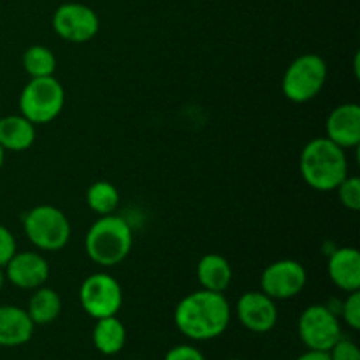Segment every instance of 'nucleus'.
Segmentation results:
<instances>
[{"label":"nucleus","mask_w":360,"mask_h":360,"mask_svg":"<svg viewBox=\"0 0 360 360\" xmlns=\"http://www.w3.org/2000/svg\"><path fill=\"white\" fill-rule=\"evenodd\" d=\"M232 309L221 292L197 290L185 295L174 309L179 333L192 341H210L221 336L231 323Z\"/></svg>","instance_id":"f257e3e1"},{"label":"nucleus","mask_w":360,"mask_h":360,"mask_svg":"<svg viewBox=\"0 0 360 360\" xmlns=\"http://www.w3.org/2000/svg\"><path fill=\"white\" fill-rule=\"evenodd\" d=\"M299 169L302 179L313 190L333 192L348 176L347 150L327 137H316L302 148Z\"/></svg>","instance_id":"f03ea898"},{"label":"nucleus","mask_w":360,"mask_h":360,"mask_svg":"<svg viewBox=\"0 0 360 360\" xmlns=\"http://www.w3.org/2000/svg\"><path fill=\"white\" fill-rule=\"evenodd\" d=\"M134 245L132 227L118 214L101 217L86 232L84 250L91 262L101 267H115L129 257Z\"/></svg>","instance_id":"7ed1b4c3"},{"label":"nucleus","mask_w":360,"mask_h":360,"mask_svg":"<svg viewBox=\"0 0 360 360\" xmlns=\"http://www.w3.org/2000/svg\"><path fill=\"white\" fill-rule=\"evenodd\" d=\"M23 231L28 241L42 252H60L70 241L69 218L60 207L41 204L25 214Z\"/></svg>","instance_id":"20e7f679"},{"label":"nucleus","mask_w":360,"mask_h":360,"mask_svg":"<svg viewBox=\"0 0 360 360\" xmlns=\"http://www.w3.org/2000/svg\"><path fill=\"white\" fill-rule=\"evenodd\" d=\"M65 105V90L55 76L32 77L20 95V115L34 125L56 120Z\"/></svg>","instance_id":"39448f33"},{"label":"nucleus","mask_w":360,"mask_h":360,"mask_svg":"<svg viewBox=\"0 0 360 360\" xmlns=\"http://www.w3.org/2000/svg\"><path fill=\"white\" fill-rule=\"evenodd\" d=\"M327 81V63L315 53L297 56L287 67L281 79V90L290 102L304 104L322 91Z\"/></svg>","instance_id":"423d86ee"},{"label":"nucleus","mask_w":360,"mask_h":360,"mask_svg":"<svg viewBox=\"0 0 360 360\" xmlns=\"http://www.w3.org/2000/svg\"><path fill=\"white\" fill-rule=\"evenodd\" d=\"M297 333L308 350L329 352L343 338L340 316L327 304H311L301 313Z\"/></svg>","instance_id":"0eeeda50"},{"label":"nucleus","mask_w":360,"mask_h":360,"mask_svg":"<svg viewBox=\"0 0 360 360\" xmlns=\"http://www.w3.org/2000/svg\"><path fill=\"white\" fill-rule=\"evenodd\" d=\"M79 302L91 319L115 316L122 309L123 290L116 278L108 273H94L81 283Z\"/></svg>","instance_id":"6e6552de"},{"label":"nucleus","mask_w":360,"mask_h":360,"mask_svg":"<svg viewBox=\"0 0 360 360\" xmlns=\"http://www.w3.org/2000/svg\"><path fill=\"white\" fill-rule=\"evenodd\" d=\"M51 25L60 39L72 44H84L95 39L101 28L97 13L86 4L67 2L56 7Z\"/></svg>","instance_id":"1a4fd4ad"},{"label":"nucleus","mask_w":360,"mask_h":360,"mask_svg":"<svg viewBox=\"0 0 360 360\" xmlns=\"http://www.w3.org/2000/svg\"><path fill=\"white\" fill-rule=\"evenodd\" d=\"M308 283V273L297 260L283 259L269 264L262 271L260 287L274 301H285L301 294Z\"/></svg>","instance_id":"9d476101"},{"label":"nucleus","mask_w":360,"mask_h":360,"mask_svg":"<svg viewBox=\"0 0 360 360\" xmlns=\"http://www.w3.org/2000/svg\"><path fill=\"white\" fill-rule=\"evenodd\" d=\"M239 323L250 333L266 334L276 327L278 308L274 299L260 292H246L236 304Z\"/></svg>","instance_id":"9b49d317"},{"label":"nucleus","mask_w":360,"mask_h":360,"mask_svg":"<svg viewBox=\"0 0 360 360\" xmlns=\"http://www.w3.org/2000/svg\"><path fill=\"white\" fill-rule=\"evenodd\" d=\"M6 280L21 290H35L49 278V264L37 252H16L4 266Z\"/></svg>","instance_id":"f8f14e48"},{"label":"nucleus","mask_w":360,"mask_h":360,"mask_svg":"<svg viewBox=\"0 0 360 360\" xmlns=\"http://www.w3.org/2000/svg\"><path fill=\"white\" fill-rule=\"evenodd\" d=\"M326 137L343 150L360 143V105L355 102L340 104L330 111L326 122Z\"/></svg>","instance_id":"ddd939ff"},{"label":"nucleus","mask_w":360,"mask_h":360,"mask_svg":"<svg viewBox=\"0 0 360 360\" xmlns=\"http://www.w3.org/2000/svg\"><path fill=\"white\" fill-rule=\"evenodd\" d=\"M327 273L330 281L340 290L355 292L360 288V253L354 246L336 248L327 262Z\"/></svg>","instance_id":"4468645a"},{"label":"nucleus","mask_w":360,"mask_h":360,"mask_svg":"<svg viewBox=\"0 0 360 360\" xmlns=\"http://www.w3.org/2000/svg\"><path fill=\"white\" fill-rule=\"evenodd\" d=\"M35 323L27 309L13 304L0 306V347H23L34 336Z\"/></svg>","instance_id":"2eb2a0df"},{"label":"nucleus","mask_w":360,"mask_h":360,"mask_svg":"<svg viewBox=\"0 0 360 360\" xmlns=\"http://www.w3.org/2000/svg\"><path fill=\"white\" fill-rule=\"evenodd\" d=\"M232 276L231 262L218 253H207L197 264V280L204 290L224 294L231 287Z\"/></svg>","instance_id":"dca6fc26"},{"label":"nucleus","mask_w":360,"mask_h":360,"mask_svg":"<svg viewBox=\"0 0 360 360\" xmlns=\"http://www.w3.org/2000/svg\"><path fill=\"white\" fill-rule=\"evenodd\" d=\"M35 143V125L23 115L0 118V146L6 151H27Z\"/></svg>","instance_id":"f3484780"},{"label":"nucleus","mask_w":360,"mask_h":360,"mask_svg":"<svg viewBox=\"0 0 360 360\" xmlns=\"http://www.w3.org/2000/svg\"><path fill=\"white\" fill-rule=\"evenodd\" d=\"M91 341L102 355H116L127 343V330L118 316L98 319L91 333Z\"/></svg>","instance_id":"a211bd4d"},{"label":"nucleus","mask_w":360,"mask_h":360,"mask_svg":"<svg viewBox=\"0 0 360 360\" xmlns=\"http://www.w3.org/2000/svg\"><path fill=\"white\" fill-rule=\"evenodd\" d=\"M60 311H62V299H60L58 292L44 287V285L35 288L27 308L28 316L35 326H48V323L55 322L60 316Z\"/></svg>","instance_id":"6ab92c4d"},{"label":"nucleus","mask_w":360,"mask_h":360,"mask_svg":"<svg viewBox=\"0 0 360 360\" xmlns=\"http://www.w3.org/2000/svg\"><path fill=\"white\" fill-rule=\"evenodd\" d=\"M118 188L109 181H95L90 185L86 192V204L94 213L98 217H105V214H112L120 206Z\"/></svg>","instance_id":"aec40b11"},{"label":"nucleus","mask_w":360,"mask_h":360,"mask_svg":"<svg viewBox=\"0 0 360 360\" xmlns=\"http://www.w3.org/2000/svg\"><path fill=\"white\" fill-rule=\"evenodd\" d=\"M23 69L30 77H48L56 70L55 53L41 44L30 46L23 53Z\"/></svg>","instance_id":"412c9836"},{"label":"nucleus","mask_w":360,"mask_h":360,"mask_svg":"<svg viewBox=\"0 0 360 360\" xmlns=\"http://www.w3.org/2000/svg\"><path fill=\"white\" fill-rule=\"evenodd\" d=\"M336 190L338 197H340V202L343 204L347 210H360V179L357 176H347V178L338 185Z\"/></svg>","instance_id":"4be33fe9"},{"label":"nucleus","mask_w":360,"mask_h":360,"mask_svg":"<svg viewBox=\"0 0 360 360\" xmlns=\"http://www.w3.org/2000/svg\"><path fill=\"white\" fill-rule=\"evenodd\" d=\"M340 315L350 329H360V292H350L340 306Z\"/></svg>","instance_id":"5701e85b"},{"label":"nucleus","mask_w":360,"mask_h":360,"mask_svg":"<svg viewBox=\"0 0 360 360\" xmlns=\"http://www.w3.org/2000/svg\"><path fill=\"white\" fill-rule=\"evenodd\" d=\"M330 360H360V350L352 340L341 338L329 350Z\"/></svg>","instance_id":"b1692460"},{"label":"nucleus","mask_w":360,"mask_h":360,"mask_svg":"<svg viewBox=\"0 0 360 360\" xmlns=\"http://www.w3.org/2000/svg\"><path fill=\"white\" fill-rule=\"evenodd\" d=\"M18 252L16 239H14L13 232L7 227L0 225V267L6 266L11 260V257Z\"/></svg>","instance_id":"393cba45"},{"label":"nucleus","mask_w":360,"mask_h":360,"mask_svg":"<svg viewBox=\"0 0 360 360\" xmlns=\"http://www.w3.org/2000/svg\"><path fill=\"white\" fill-rule=\"evenodd\" d=\"M164 360H206L202 352L192 345H178L167 352Z\"/></svg>","instance_id":"a878e982"},{"label":"nucleus","mask_w":360,"mask_h":360,"mask_svg":"<svg viewBox=\"0 0 360 360\" xmlns=\"http://www.w3.org/2000/svg\"><path fill=\"white\" fill-rule=\"evenodd\" d=\"M295 360H330L329 352H320V350H308L306 354L299 355Z\"/></svg>","instance_id":"bb28decb"},{"label":"nucleus","mask_w":360,"mask_h":360,"mask_svg":"<svg viewBox=\"0 0 360 360\" xmlns=\"http://www.w3.org/2000/svg\"><path fill=\"white\" fill-rule=\"evenodd\" d=\"M4 283H6V273H4V267H0V290L4 288Z\"/></svg>","instance_id":"cd10ccee"},{"label":"nucleus","mask_w":360,"mask_h":360,"mask_svg":"<svg viewBox=\"0 0 360 360\" xmlns=\"http://www.w3.org/2000/svg\"><path fill=\"white\" fill-rule=\"evenodd\" d=\"M4 158H6V150L0 146V169H2V165H4Z\"/></svg>","instance_id":"c85d7f7f"},{"label":"nucleus","mask_w":360,"mask_h":360,"mask_svg":"<svg viewBox=\"0 0 360 360\" xmlns=\"http://www.w3.org/2000/svg\"><path fill=\"white\" fill-rule=\"evenodd\" d=\"M229 360H241V359H229Z\"/></svg>","instance_id":"c756f323"},{"label":"nucleus","mask_w":360,"mask_h":360,"mask_svg":"<svg viewBox=\"0 0 360 360\" xmlns=\"http://www.w3.org/2000/svg\"><path fill=\"white\" fill-rule=\"evenodd\" d=\"M130 360H139V359H130Z\"/></svg>","instance_id":"7c9ffc66"}]
</instances>
